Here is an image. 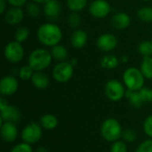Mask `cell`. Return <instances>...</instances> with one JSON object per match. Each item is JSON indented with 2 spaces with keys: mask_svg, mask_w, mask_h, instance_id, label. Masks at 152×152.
Here are the masks:
<instances>
[{
  "mask_svg": "<svg viewBox=\"0 0 152 152\" xmlns=\"http://www.w3.org/2000/svg\"><path fill=\"white\" fill-rule=\"evenodd\" d=\"M37 35L41 44L51 47L59 45L62 38V32L60 27L52 22L44 23L39 26Z\"/></svg>",
  "mask_w": 152,
  "mask_h": 152,
  "instance_id": "1",
  "label": "cell"
},
{
  "mask_svg": "<svg viewBox=\"0 0 152 152\" xmlns=\"http://www.w3.org/2000/svg\"><path fill=\"white\" fill-rule=\"evenodd\" d=\"M100 132L105 141L114 142L122 138L123 129L118 120L113 118H110L102 122Z\"/></svg>",
  "mask_w": 152,
  "mask_h": 152,
  "instance_id": "2",
  "label": "cell"
},
{
  "mask_svg": "<svg viewBox=\"0 0 152 152\" xmlns=\"http://www.w3.org/2000/svg\"><path fill=\"white\" fill-rule=\"evenodd\" d=\"M52 54L51 52L38 48L31 52L28 56V65L35 71H42L48 68L52 62Z\"/></svg>",
  "mask_w": 152,
  "mask_h": 152,
  "instance_id": "3",
  "label": "cell"
},
{
  "mask_svg": "<svg viewBox=\"0 0 152 152\" xmlns=\"http://www.w3.org/2000/svg\"><path fill=\"white\" fill-rule=\"evenodd\" d=\"M145 77L141 69L131 67L126 69L123 74V82L127 89L139 91L143 87Z\"/></svg>",
  "mask_w": 152,
  "mask_h": 152,
  "instance_id": "4",
  "label": "cell"
},
{
  "mask_svg": "<svg viewBox=\"0 0 152 152\" xmlns=\"http://www.w3.org/2000/svg\"><path fill=\"white\" fill-rule=\"evenodd\" d=\"M43 135V127L40 124L31 122L28 124L21 132V139L28 144H35L40 141Z\"/></svg>",
  "mask_w": 152,
  "mask_h": 152,
  "instance_id": "5",
  "label": "cell"
},
{
  "mask_svg": "<svg viewBox=\"0 0 152 152\" xmlns=\"http://www.w3.org/2000/svg\"><path fill=\"white\" fill-rule=\"evenodd\" d=\"M104 93L109 100L112 102H118L125 96L126 90L120 81L117 79H110L105 85Z\"/></svg>",
  "mask_w": 152,
  "mask_h": 152,
  "instance_id": "6",
  "label": "cell"
},
{
  "mask_svg": "<svg viewBox=\"0 0 152 152\" xmlns=\"http://www.w3.org/2000/svg\"><path fill=\"white\" fill-rule=\"evenodd\" d=\"M73 68L69 61H60L53 69V77L59 83H66L73 76Z\"/></svg>",
  "mask_w": 152,
  "mask_h": 152,
  "instance_id": "7",
  "label": "cell"
},
{
  "mask_svg": "<svg viewBox=\"0 0 152 152\" xmlns=\"http://www.w3.org/2000/svg\"><path fill=\"white\" fill-rule=\"evenodd\" d=\"M4 55L6 61L11 63L20 62L24 56V49L20 43L17 41H12L8 43L4 50Z\"/></svg>",
  "mask_w": 152,
  "mask_h": 152,
  "instance_id": "8",
  "label": "cell"
},
{
  "mask_svg": "<svg viewBox=\"0 0 152 152\" xmlns=\"http://www.w3.org/2000/svg\"><path fill=\"white\" fill-rule=\"evenodd\" d=\"M111 7L106 0H94L89 6V12L94 18H104L110 14Z\"/></svg>",
  "mask_w": 152,
  "mask_h": 152,
  "instance_id": "9",
  "label": "cell"
},
{
  "mask_svg": "<svg viewBox=\"0 0 152 152\" xmlns=\"http://www.w3.org/2000/svg\"><path fill=\"white\" fill-rule=\"evenodd\" d=\"M19 83L13 76H5L0 81V93L4 96H11L18 90Z\"/></svg>",
  "mask_w": 152,
  "mask_h": 152,
  "instance_id": "10",
  "label": "cell"
},
{
  "mask_svg": "<svg viewBox=\"0 0 152 152\" xmlns=\"http://www.w3.org/2000/svg\"><path fill=\"white\" fill-rule=\"evenodd\" d=\"M97 47L102 52H110L118 45L117 37L111 33H104L101 35L96 42Z\"/></svg>",
  "mask_w": 152,
  "mask_h": 152,
  "instance_id": "11",
  "label": "cell"
},
{
  "mask_svg": "<svg viewBox=\"0 0 152 152\" xmlns=\"http://www.w3.org/2000/svg\"><path fill=\"white\" fill-rule=\"evenodd\" d=\"M0 134L5 142H13L18 136V128L14 123L4 122L0 125Z\"/></svg>",
  "mask_w": 152,
  "mask_h": 152,
  "instance_id": "12",
  "label": "cell"
},
{
  "mask_svg": "<svg viewBox=\"0 0 152 152\" xmlns=\"http://www.w3.org/2000/svg\"><path fill=\"white\" fill-rule=\"evenodd\" d=\"M20 112L15 106L8 105L5 109L0 110V124L4 122H11L16 124L20 119Z\"/></svg>",
  "mask_w": 152,
  "mask_h": 152,
  "instance_id": "13",
  "label": "cell"
},
{
  "mask_svg": "<svg viewBox=\"0 0 152 152\" xmlns=\"http://www.w3.org/2000/svg\"><path fill=\"white\" fill-rule=\"evenodd\" d=\"M44 13L51 20H57L61 12V5L58 0H49L44 4Z\"/></svg>",
  "mask_w": 152,
  "mask_h": 152,
  "instance_id": "14",
  "label": "cell"
},
{
  "mask_svg": "<svg viewBox=\"0 0 152 152\" xmlns=\"http://www.w3.org/2000/svg\"><path fill=\"white\" fill-rule=\"evenodd\" d=\"M24 17V12L20 7H11L8 9L4 14L5 21L10 25H17L20 23Z\"/></svg>",
  "mask_w": 152,
  "mask_h": 152,
  "instance_id": "15",
  "label": "cell"
},
{
  "mask_svg": "<svg viewBox=\"0 0 152 152\" xmlns=\"http://www.w3.org/2000/svg\"><path fill=\"white\" fill-rule=\"evenodd\" d=\"M131 23L129 15L124 12H116L111 18V24L116 29H125Z\"/></svg>",
  "mask_w": 152,
  "mask_h": 152,
  "instance_id": "16",
  "label": "cell"
},
{
  "mask_svg": "<svg viewBox=\"0 0 152 152\" xmlns=\"http://www.w3.org/2000/svg\"><path fill=\"white\" fill-rule=\"evenodd\" d=\"M71 45L74 48L80 49L83 48L87 42V34L82 29H76L70 37Z\"/></svg>",
  "mask_w": 152,
  "mask_h": 152,
  "instance_id": "17",
  "label": "cell"
},
{
  "mask_svg": "<svg viewBox=\"0 0 152 152\" xmlns=\"http://www.w3.org/2000/svg\"><path fill=\"white\" fill-rule=\"evenodd\" d=\"M31 82L36 88L43 90L48 87L50 80L45 73L42 71H35L31 77Z\"/></svg>",
  "mask_w": 152,
  "mask_h": 152,
  "instance_id": "18",
  "label": "cell"
},
{
  "mask_svg": "<svg viewBox=\"0 0 152 152\" xmlns=\"http://www.w3.org/2000/svg\"><path fill=\"white\" fill-rule=\"evenodd\" d=\"M39 124L45 130H53L58 126V118L53 114L43 115L39 120Z\"/></svg>",
  "mask_w": 152,
  "mask_h": 152,
  "instance_id": "19",
  "label": "cell"
},
{
  "mask_svg": "<svg viewBox=\"0 0 152 152\" xmlns=\"http://www.w3.org/2000/svg\"><path fill=\"white\" fill-rule=\"evenodd\" d=\"M125 96L128 99L130 104L136 109H140L144 104V102L142 100V97L140 95L139 91H133V90L127 89L126 91Z\"/></svg>",
  "mask_w": 152,
  "mask_h": 152,
  "instance_id": "20",
  "label": "cell"
},
{
  "mask_svg": "<svg viewBox=\"0 0 152 152\" xmlns=\"http://www.w3.org/2000/svg\"><path fill=\"white\" fill-rule=\"evenodd\" d=\"M51 54L53 60L58 61H63L68 58L69 53L68 50L61 45H56L52 47L51 49Z\"/></svg>",
  "mask_w": 152,
  "mask_h": 152,
  "instance_id": "21",
  "label": "cell"
},
{
  "mask_svg": "<svg viewBox=\"0 0 152 152\" xmlns=\"http://www.w3.org/2000/svg\"><path fill=\"white\" fill-rule=\"evenodd\" d=\"M118 63L119 61L118 57L113 54H105L100 61L101 66L105 69H113L118 67Z\"/></svg>",
  "mask_w": 152,
  "mask_h": 152,
  "instance_id": "22",
  "label": "cell"
},
{
  "mask_svg": "<svg viewBox=\"0 0 152 152\" xmlns=\"http://www.w3.org/2000/svg\"><path fill=\"white\" fill-rule=\"evenodd\" d=\"M142 73L143 74L144 77L147 79H152V57H143L141 68H140Z\"/></svg>",
  "mask_w": 152,
  "mask_h": 152,
  "instance_id": "23",
  "label": "cell"
},
{
  "mask_svg": "<svg viewBox=\"0 0 152 152\" xmlns=\"http://www.w3.org/2000/svg\"><path fill=\"white\" fill-rule=\"evenodd\" d=\"M137 17L140 20L143 22H152V7L143 6L140 8L137 12Z\"/></svg>",
  "mask_w": 152,
  "mask_h": 152,
  "instance_id": "24",
  "label": "cell"
},
{
  "mask_svg": "<svg viewBox=\"0 0 152 152\" xmlns=\"http://www.w3.org/2000/svg\"><path fill=\"white\" fill-rule=\"evenodd\" d=\"M86 4L87 0H67L68 8L74 12L82 11L86 6Z\"/></svg>",
  "mask_w": 152,
  "mask_h": 152,
  "instance_id": "25",
  "label": "cell"
},
{
  "mask_svg": "<svg viewBox=\"0 0 152 152\" xmlns=\"http://www.w3.org/2000/svg\"><path fill=\"white\" fill-rule=\"evenodd\" d=\"M138 52L143 57H148L152 55V43L151 41L145 40L140 43L138 46Z\"/></svg>",
  "mask_w": 152,
  "mask_h": 152,
  "instance_id": "26",
  "label": "cell"
},
{
  "mask_svg": "<svg viewBox=\"0 0 152 152\" xmlns=\"http://www.w3.org/2000/svg\"><path fill=\"white\" fill-rule=\"evenodd\" d=\"M28 35H29V30L27 27H20L16 29V31L14 33L15 41L21 44L22 42H24L28 39Z\"/></svg>",
  "mask_w": 152,
  "mask_h": 152,
  "instance_id": "27",
  "label": "cell"
},
{
  "mask_svg": "<svg viewBox=\"0 0 152 152\" xmlns=\"http://www.w3.org/2000/svg\"><path fill=\"white\" fill-rule=\"evenodd\" d=\"M34 72L35 70L29 65H25L19 69V77L22 80H28L31 79Z\"/></svg>",
  "mask_w": 152,
  "mask_h": 152,
  "instance_id": "28",
  "label": "cell"
},
{
  "mask_svg": "<svg viewBox=\"0 0 152 152\" xmlns=\"http://www.w3.org/2000/svg\"><path fill=\"white\" fill-rule=\"evenodd\" d=\"M26 10H27L28 14L30 17H37L41 12V9H40L38 4L36 2L28 3L26 6Z\"/></svg>",
  "mask_w": 152,
  "mask_h": 152,
  "instance_id": "29",
  "label": "cell"
},
{
  "mask_svg": "<svg viewBox=\"0 0 152 152\" xmlns=\"http://www.w3.org/2000/svg\"><path fill=\"white\" fill-rule=\"evenodd\" d=\"M127 145L125 141H117L112 142L110 152H127Z\"/></svg>",
  "mask_w": 152,
  "mask_h": 152,
  "instance_id": "30",
  "label": "cell"
},
{
  "mask_svg": "<svg viewBox=\"0 0 152 152\" xmlns=\"http://www.w3.org/2000/svg\"><path fill=\"white\" fill-rule=\"evenodd\" d=\"M81 23V18L77 12H72L68 17V24L72 28H77Z\"/></svg>",
  "mask_w": 152,
  "mask_h": 152,
  "instance_id": "31",
  "label": "cell"
},
{
  "mask_svg": "<svg viewBox=\"0 0 152 152\" xmlns=\"http://www.w3.org/2000/svg\"><path fill=\"white\" fill-rule=\"evenodd\" d=\"M122 138L126 142H134L137 138V134L134 129H131V128L126 129L123 131Z\"/></svg>",
  "mask_w": 152,
  "mask_h": 152,
  "instance_id": "32",
  "label": "cell"
},
{
  "mask_svg": "<svg viewBox=\"0 0 152 152\" xmlns=\"http://www.w3.org/2000/svg\"><path fill=\"white\" fill-rule=\"evenodd\" d=\"M140 95L142 97V102L145 103L152 102V89L148 87H142L141 90H139Z\"/></svg>",
  "mask_w": 152,
  "mask_h": 152,
  "instance_id": "33",
  "label": "cell"
},
{
  "mask_svg": "<svg viewBox=\"0 0 152 152\" xmlns=\"http://www.w3.org/2000/svg\"><path fill=\"white\" fill-rule=\"evenodd\" d=\"M10 152H33V149L30 144L23 142L13 146Z\"/></svg>",
  "mask_w": 152,
  "mask_h": 152,
  "instance_id": "34",
  "label": "cell"
},
{
  "mask_svg": "<svg viewBox=\"0 0 152 152\" xmlns=\"http://www.w3.org/2000/svg\"><path fill=\"white\" fill-rule=\"evenodd\" d=\"M135 152H152V139H148L139 144Z\"/></svg>",
  "mask_w": 152,
  "mask_h": 152,
  "instance_id": "35",
  "label": "cell"
},
{
  "mask_svg": "<svg viewBox=\"0 0 152 152\" xmlns=\"http://www.w3.org/2000/svg\"><path fill=\"white\" fill-rule=\"evenodd\" d=\"M143 131L147 136L152 139V115L148 116L143 122Z\"/></svg>",
  "mask_w": 152,
  "mask_h": 152,
  "instance_id": "36",
  "label": "cell"
},
{
  "mask_svg": "<svg viewBox=\"0 0 152 152\" xmlns=\"http://www.w3.org/2000/svg\"><path fill=\"white\" fill-rule=\"evenodd\" d=\"M12 6L14 7H21L23 6L28 0H6Z\"/></svg>",
  "mask_w": 152,
  "mask_h": 152,
  "instance_id": "37",
  "label": "cell"
},
{
  "mask_svg": "<svg viewBox=\"0 0 152 152\" xmlns=\"http://www.w3.org/2000/svg\"><path fill=\"white\" fill-rule=\"evenodd\" d=\"M6 0H0V13L4 14L6 9Z\"/></svg>",
  "mask_w": 152,
  "mask_h": 152,
  "instance_id": "38",
  "label": "cell"
},
{
  "mask_svg": "<svg viewBox=\"0 0 152 152\" xmlns=\"http://www.w3.org/2000/svg\"><path fill=\"white\" fill-rule=\"evenodd\" d=\"M8 102H7V100H5L4 98H1L0 99V110L5 109L7 106H8Z\"/></svg>",
  "mask_w": 152,
  "mask_h": 152,
  "instance_id": "39",
  "label": "cell"
},
{
  "mask_svg": "<svg viewBox=\"0 0 152 152\" xmlns=\"http://www.w3.org/2000/svg\"><path fill=\"white\" fill-rule=\"evenodd\" d=\"M36 152H49L48 151V150L45 148V147H39V148H37V151H36Z\"/></svg>",
  "mask_w": 152,
  "mask_h": 152,
  "instance_id": "40",
  "label": "cell"
},
{
  "mask_svg": "<svg viewBox=\"0 0 152 152\" xmlns=\"http://www.w3.org/2000/svg\"><path fill=\"white\" fill-rule=\"evenodd\" d=\"M71 64H72V66L74 67V66H76L77 64V60L76 59V58H73V59H71V61H69Z\"/></svg>",
  "mask_w": 152,
  "mask_h": 152,
  "instance_id": "41",
  "label": "cell"
},
{
  "mask_svg": "<svg viewBox=\"0 0 152 152\" xmlns=\"http://www.w3.org/2000/svg\"><path fill=\"white\" fill-rule=\"evenodd\" d=\"M32 1L37 3V4H45V3L48 2L49 0H32Z\"/></svg>",
  "mask_w": 152,
  "mask_h": 152,
  "instance_id": "42",
  "label": "cell"
},
{
  "mask_svg": "<svg viewBox=\"0 0 152 152\" xmlns=\"http://www.w3.org/2000/svg\"><path fill=\"white\" fill-rule=\"evenodd\" d=\"M122 61H123L124 62L128 61V57H126V56H123V57H122Z\"/></svg>",
  "mask_w": 152,
  "mask_h": 152,
  "instance_id": "43",
  "label": "cell"
},
{
  "mask_svg": "<svg viewBox=\"0 0 152 152\" xmlns=\"http://www.w3.org/2000/svg\"><path fill=\"white\" fill-rule=\"evenodd\" d=\"M144 1H151V0H144Z\"/></svg>",
  "mask_w": 152,
  "mask_h": 152,
  "instance_id": "44",
  "label": "cell"
},
{
  "mask_svg": "<svg viewBox=\"0 0 152 152\" xmlns=\"http://www.w3.org/2000/svg\"><path fill=\"white\" fill-rule=\"evenodd\" d=\"M151 43H152V40H151Z\"/></svg>",
  "mask_w": 152,
  "mask_h": 152,
  "instance_id": "45",
  "label": "cell"
},
{
  "mask_svg": "<svg viewBox=\"0 0 152 152\" xmlns=\"http://www.w3.org/2000/svg\"><path fill=\"white\" fill-rule=\"evenodd\" d=\"M2 152H3V151H2Z\"/></svg>",
  "mask_w": 152,
  "mask_h": 152,
  "instance_id": "46",
  "label": "cell"
}]
</instances>
